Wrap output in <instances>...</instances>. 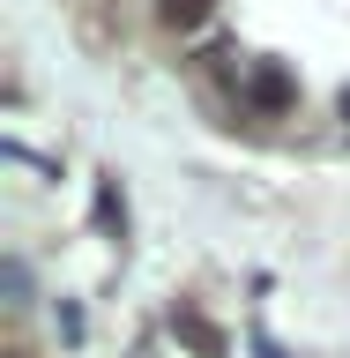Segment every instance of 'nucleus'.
<instances>
[{"label": "nucleus", "mask_w": 350, "mask_h": 358, "mask_svg": "<svg viewBox=\"0 0 350 358\" xmlns=\"http://www.w3.org/2000/svg\"><path fill=\"white\" fill-rule=\"evenodd\" d=\"M209 15H217V0H156V22H164V30H179V38H187V30H201Z\"/></svg>", "instance_id": "f257e3e1"}, {"label": "nucleus", "mask_w": 350, "mask_h": 358, "mask_svg": "<svg viewBox=\"0 0 350 358\" xmlns=\"http://www.w3.org/2000/svg\"><path fill=\"white\" fill-rule=\"evenodd\" d=\"M246 90H254V105H268V112H284V105H291V83L276 75V67H254V83H246Z\"/></svg>", "instance_id": "f03ea898"}]
</instances>
